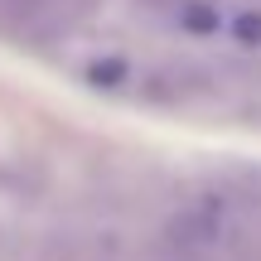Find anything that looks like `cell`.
Wrapping results in <instances>:
<instances>
[{"mask_svg":"<svg viewBox=\"0 0 261 261\" xmlns=\"http://www.w3.org/2000/svg\"><path fill=\"white\" fill-rule=\"evenodd\" d=\"M174 24L184 29V34H218L227 19H223V10L208 5V0H184V5H174Z\"/></svg>","mask_w":261,"mask_h":261,"instance_id":"cell-1","label":"cell"},{"mask_svg":"<svg viewBox=\"0 0 261 261\" xmlns=\"http://www.w3.org/2000/svg\"><path fill=\"white\" fill-rule=\"evenodd\" d=\"M130 73H136V68H130L121 54H107V63H92V68H87V83H97V87H121V83H130Z\"/></svg>","mask_w":261,"mask_h":261,"instance_id":"cell-2","label":"cell"},{"mask_svg":"<svg viewBox=\"0 0 261 261\" xmlns=\"http://www.w3.org/2000/svg\"><path fill=\"white\" fill-rule=\"evenodd\" d=\"M232 34L242 39V44H261V10H242V15L232 19Z\"/></svg>","mask_w":261,"mask_h":261,"instance_id":"cell-3","label":"cell"}]
</instances>
